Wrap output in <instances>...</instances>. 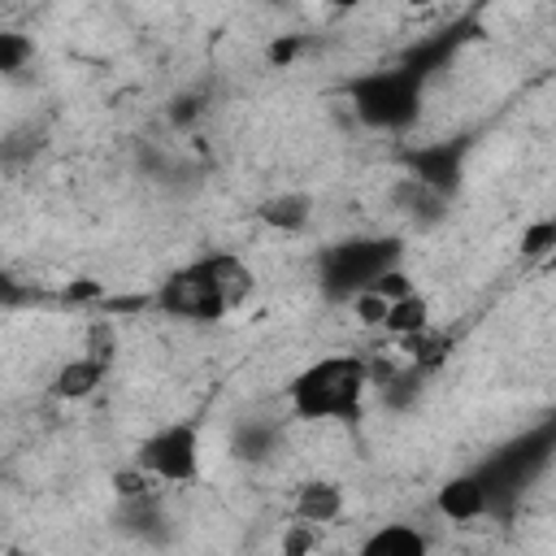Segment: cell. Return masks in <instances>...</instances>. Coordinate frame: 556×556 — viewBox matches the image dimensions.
Segmentation results:
<instances>
[{"instance_id": "6da1fadb", "label": "cell", "mask_w": 556, "mask_h": 556, "mask_svg": "<svg viewBox=\"0 0 556 556\" xmlns=\"http://www.w3.org/2000/svg\"><path fill=\"white\" fill-rule=\"evenodd\" d=\"M248 291H252V269L230 252H213V256H200L195 265L169 274L156 291V304L174 317L217 321L235 304H243Z\"/></svg>"}, {"instance_id": "7a4b0ae2", "label": "cell", "mask_w": 556, "mask_h": 556, "mask_svg": "<svg viewBox=\"0 0 556 556\" xmlns=\"http://www.w3.org/2000/svg\"><path fill=\"white\" fill-rule=\"evenodd\" d=\"M369 382H374L369 378V361L348 356V352H334V356H317L313 365H304L291 378L287 400H291V413L304 417V421L356 417Z\"/></svg>"}, {"instance_id": "3957f363", "label": "cell", "mask_w": 556, "mask_h": 556, "mask_svg": "<svg viewBox=\"0 0 556 556\" xmlns=\"http://www.w3.org/2000/svg\"><path fill=\"white\" fill-rule=\"evenodd\" d=\"M348 100H352V113L369 126V130H408L421 113V74L408 70V65H395V70H369V74H356L348 83Z\"/></svg>"}, {"instance_id": "277c9868", "label": "cell", "mask_w": 556, "mask_h": 556, "mask_svg": "<svg viewBox=\"0 0 556 556\" xmlns=\"http://www.w3.org/2000/svg\"><path fill=\"white\" fill-rule=\"evenodd\" d=\"M391 265H400V239H339L317 256V287L326 300H352Z\"/></svg>"}, {"instance_id": "5b68a950", "label": "cell", "mask_w": 556, "mask_h": 556, "mask_svg": "<svg viewBox=\"0 0 556 556\" xmlns=\"http://www.w3.org/2000/svg\"><path fill=\"white\" fill-rule=\"evenodd\" d=\"M135 465L152 482H195L200 478V426L195 421H169L156 434H148L135 452Z\"/></svg>"}, {"instance_id": "8992f818", "label": "cell", "mask_w": 556, "mask_h": 556, "mask_svg": "<svg viewBox=\"0 0 556 556\" xmlns=\"http://www.w3.org/2000/svg\"><path fill=\"white\" fill-rule=\"evenodd\" d=\"M465 152H469V139H439V143H417L404 152V178L417 182L421 191L447 200L460 178H465Z\"/></svg>"}, {"instance_id": "52a82bcc", "label": "cell", "mask_w": 556, "mask_h": 556, "mask_svg": "<svg viewBox=\"0 0 556 556\" xmlns=\"http://www.w3.org/2000/svg\"><path fill=\"white\" fill-rule=\"evenodd\" d=\"M434 508L447 517V521H478L486 517V482L478 473H456L447 478L439 491H434Z\"/></svg>"}, {"instance_id": "ba28073f", "label": "cell", "mask_w": 556, "mask_h": 556, "mask_svg": "<svg viewBox=\"0 0 556 556\" xmlns=\"http://www.w3.org/2000/svg\"><path fill=\"white\" fill-rule=\"evenodd\" d=\"M117 526H122L130 539H139V543H165V539H169V517H165L156 491H148V495H139V500H122Z\"/></svg>"}, {"instance_id": "9c48e42d", "label": "cell", "mask_w": 556, "mask_h": 556, "mask_svg": "<svg viewBox=\"0 0 556 556\" xmlns=\"http://www.w3.org/2000/svg\"><path fill=\"white\" fill-rule=\"evenodd\" d=\"M291 508H295V521H304V526H326V521H334V517L343 513V486L330 482V478H308V482H300Z\"/></svg>"}, {"instance_id": "30bf717a", "label": "cell", "mask_w": 556, "mask_h": 556, "mask_svg": "<svg viewBox=\"0 0 556 556\" xmlns=\"http://www.w3.org/2000/svg\"><path fill=\"white\" fill-rule=\"evenodd\" d=\"M104 374H109V369L83 352V356H70V361H65V365L52 374V387H48V391H52L56 400L74 404V400H87V395H96V387L104 382Z\"/></svg>"}, {"instance_id": "8fae6325", "label": "cell", "mask_w": 556, "mask_h": 556, "mask_svg": "<svg viewBox=\"0 0 556 556\" xmlns=\"http://www.w3.org/2000/svg\"><path fill=\"white\" fill-rule=\"evenodd\" d=\"M356 556H430V539L417 530V526H404V521H387L378 526Z\"/></svg>"}, {"instance_id": "7c38bea8", "label": "cell", "mask_w": 556, "mask_h": 556, "mask_svg": "<svg viewBox=\"0 0 556 556\" xmlns=\"http://www.w3.org/2000/svg\"><path fill=\"white\" fill-rule=\"evenodd\" d=\"M256 213H261L265 226L282 230V235H300V230L308 226V217H313V200H308L304 191H278V195H269Z\"/></svg>"}, {"instance_id": "4fadbf2b", "label": "cell", "mask_w": 556, "mask_h": 556, "mask_svg": "<svg viewBox=\"0 0 556 556\" xmlns=\"http://www.w3.org/2000/svg\"><path fill=\"white\" fill-rule=\"evenodd\" d=\"M382 330H387V334H395V339H408V334L430 330V300H426L421 291H413V295H404V300L387 304Z\"/></svg>"}, {"instance_id": "5bb4252c", "label": "cell", "mask_w": 556, "mask_h": 556, "mask_svg": "<svg viewBox=\"0 0 556 556\" xmlns=\"http://www.w3.org/2000/svg\"><path fill=\"white\" fill-rule=\"evenodd\" d=\"M35 56V39L22 30H0V74H17L26 70Z\"/></svg>"}, {"instance_id": "9a60e30c", "label": "cell", "mask_w": 556, "mask_h": 556, "mask_svg": "<svg viewBox=\"0 0 556 556\" xmlns=\"http://www.w3.org/2000/svg\"><path fill=\"white\" fill-rule=\"evenodd\" d=\"M556 248V217H539L521 230V256L526 261H543Z\"/></svg>"}, {"instance_id": "2e32d148", "label": "cell", "mask_w": 556, "mask_h": 556, "mask_svg": "<svg viewBox=\"0 0 556 556\" xmlns=\"http://www.w3.org/2000/svg\"><path fill=\"white\" fill-rule=\"evenodd\" d=\"M87 356L91 361H100L104 369L113 365V356H117V339H113V326L104 321V317H96L91 321V330H87Z\"/></svg>"}, {"instance_id": "e0dca14e", "label": "cell", "mask_w": 556, "mask_h": 556, "mask_svg": "<svg viewBox=\"0 0 556 556\" xmlns=\"http://www.w3.org/2000/svg\"><path fill=\"white\" fill-rule=\"evenodd\" d=\"M369 291H374V295H382L387 304H395V300L413 295V278H408L400 265H391V269H382V274L369 282Z\"/></svg>"}, {"instance_id": "ac0fdd59", "label": "cell", "mask_w": 556, "mask_h": 556, "mask_svg": "<svg viewBox=\"0 0 556 556\" xmlns=\"http://www.w3.org/2000/svg\"><path fill=\"white\" fill-rule=\"evenodd\" d=\"M274 447V430L269 426H243L239 439H235V452L243 460H265V452Z\"/></svg>"}, {"instance_id": "d6986e66", "label": "cell", "mask_w": 556, "mask_h": 556, "mask_svg": "<svg viewBox=\"0 0 556 556\" xmlns=\"http://www.w3.org/2000/svg\"><path fill=\"white\" fill-rule=\"evenodd\" d=\"M313 547H317V526L291 521L282 530V556H313Z\"/></svg>"}, {"instance_id": "ffe728a7", "label": "cell", "mask_w": 556, "mask_h": 556, "mask_svg": "<svg viewBox=\"0 0 556 556\" xmlns=\"http://www.w3.org/2000/svg\"><path fill=\"white\" fill-rule=\"evenodd\" d=\"M352 313H356V321H361V326H369V330H382V317H387V300H382V295H374V291H361V295H352Z\"/></svg>"}, {"instance_id": "44dd1931", "label": "cell", "mask_w": 556, "mask_h": 556, "mask_svg": "<svg viewBox=\"0 0 556 556\" xmlns=\"http://www.w3.org/2000/svg\"><path fill=\"white\" fill-rule=\"evenodd\" d=\"M113 486H117V500H139V495L152 491V478L139 465H130V469H117L113 473Z\"/></svg>"}, {"instance_id": "7402d4cb", "label": "cell", "mask_w": 556, "mask_h": 556, "mask_svg": "<svg viewBox=\"0 0 556 556\" xmlns=\"http://www.w3.org/2000/svg\"><path fill=\"white\" fill-rule=\"evenodd\" d=\"M104 300H109L104 282H96V278H74L65 287V304H104Z\"/></svg>"}, {"instance_id": "603a6c76", "label": "cell", "mask_w": 556, "mask_h": 556, "mask_svg": "<svg viewBox=\"0 0 556 556\" xmlns=\"http://www.w3.org/2000/svg\"><path fill=\"white\" fill-rule=\"evenodd\" d=\"M300 48H304V39H300V35H278V39L265 48V56H269V65L287 70V65L300 56Z\"/></svg>"}, {"instance_id": "cb8c5ba5", "label": "cell", "mask_w": 556, "mask_h": 556, "mask_svg": "<svg viewBox=\"0 0 556 556\" xmlns=\"http://www.w3.org/2000/svg\"><path fill=\"white\" fill-rule=\"evenodd\" d=\"M30 300H35V291H30L26 282H17L13 274L0 269V308H22V304H30Z\"/></svg>"}, {"instance_id": "d4e9b609", "label": "cell", "mask_w": 556, "mask_h": 556, "mask_svg": "<svg viewBox=\"0 0 556 556\" xmlns=\"http://www.w3.org/2000/svg\"><path fill=\"white\" fill-rule=\"evenodd\" d=\"M421 387H417V374H400V378H387V404H395V408H404L413 395H417Z\"/></svg>"}, {"instance_id": "484cf974", "label": "cell", "mask_w": 556, "mask_h": 556, "mask_svg": "<svg viewBox=\"0 0 556 556\" xmlns=\"http://www.w3.org/2000/svg\"><path fill=\"white\" fill-rule=\"evenodd\" d=\"M200 113H204V100H200V96H178V100H169V122H174V126H191Z\"/></svg>"}, {"instance_id": "4316f807", "label": "cell", "mask_w": 556, "mask_h": 556, "mask_svg": "<svg viewBox=\"0 0 556 556\" xmlns=\"http://www.w3.org/2000/svg\"><path fill=\"white\" fill-rule=\"evenodd\" d=\"M4 556H26V552H22V547H9V552H4Z\"/></svg>"}]
</instances>
